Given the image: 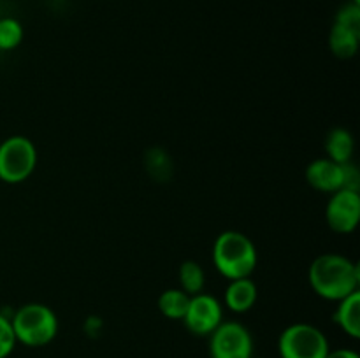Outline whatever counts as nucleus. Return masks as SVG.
<instances>
[{"instance_id":"2eb2a0df","label":"nucleus","mask_w":360,"mask_h":358,"mask_svg":"<svg viewBox=\"0 0 360 358\" xmlns=\"http://www.w3.org/2000/svg\"><path fill=\"white\" fill-rule=\"evenodd\" d=\"M179 284H181V290L190 297L202 293L206 288V272H204L202 265L195 260H185L179 265Z\"/></svg>"},{"instance_id":"6e6552de","label":"nucleus","mask_w":360,"mask_h":358,"mask_svg":"<svg viewBox=\"0 0 360 358\" xmlns=\"http://www.w3.org/2000/svg\"><path fill=\"white\" fill-rule=\"evenodd\" d=\"M326 221L336 234H352L360 221V193L345 188L330 193Z\"/></svg>"},{"instance_id":"4be33fe9","label":"nucleus","mask_w":360,"mask_h":358,"mask_svg":"<svg viewBox=\"0 0 360 358\" xmlns=\"http://www.w3.org/2000/svg\"><path fill=\"white\" fill-rule=\"evenodd\" d=\"M354 4H357V6H360V0H352Z\"/></svg>"},{"instance_id":"7ed1b4c3","label":"nucleus","mask_w":360,"mask_h":358,"mask_svg":"<svg viewBox=\"0 0 360 358\" xmlns=\"http://www.w3.org/2000/svg\"><path fill=\"white\" fill-rule=\"evenodd\" d=\"M16 343L28 347H42L58 333V318L55 311L41 302L25 304L11 316Z\"/></svg>"},{"instance_id":"4468645a","label":"nucleus","mask_w":360,"mask_h":358,"mask_svg":"<svg viewBox=\"0 0 360 358\" xmlns=\"http://www.w3.org/2000/svg\"><path fill=\"white\" fill-rule=\"evenodd\" d=\"M190 295L185 293L181 288H169V290L162 291L158 297V309L162 314L169 319H183L186 307H188Z\"/></svg>"},{"instance_id":"423d86ee","label":"nucleus","mask_w":360,"mask_h":358,"mask_svg":"<svg viewBox=\"0 0 360 358\" xmlns=\"http://www.w3.org/2000/svg\"><path fill=\"white\" fill-rule=\"evenodd\" d=\"M211 358H252L253 339L239 321H221L210 336Z\"/></svg>"},{"instance_id":"5701e85b","label":"nucleus","mask_w":360,"mask_h":358,"mask_svg":"<svg viewBox=\"0 0 360 358\" xmlns=\"http://www.w3.org/2000/svg\"><path fill=\"white\" fill-rule=\"evenodd\" d=\"M252 358H253V357H252Z\"/></svg>"},{"instance_id":"412c9836","label":"nucleus","mask_w":360,"mask_h":358,"mask_svg":"<svg viewBox=\"0 0 360 358\" xmlns=\"http://www.w3.org/2000/svg\"><path fill=\"white\" fill-rule=\"evenodd\" d=\"M326 358H360V354L348 347H340V350H329Z\"/></svg>"},{"instance_id":"9d476101","label":"nucleus","mask_w":360,"mask_h":358,"mask_svg":"<svg viewBox=\"0 0 360 358\" xmlns=\"http://www.w3.org/2000/svg\"><path fill=\"white\" fill-rule=\"evenodd\" d=\"M257 297H259L257 284L250 277H239V279H232L229 283L224 295V302L231 311L241 314V312L250 311L255 305Z\"/></svg>"},{"instance_id":"0eeeda50","label":"nucleus","mask_w":360,"mask_h":358,"mask_svg":"<svg viewBox=\"0 0 360 358\" xmlns=\"http://www.w3.org/2000/svg\"><path fill=\"white\" fill-rule=\"evenodd\" d=\"M224 321V307L220 300L210 293H197L190 297L183 323L195 336H211Z\"/></svg>"},{"instance_id":"20e7f679","label":"nucleus","mask_w":360,"mask_h":358,"mask_svg":"<svg viewBox=\"0 0 360 358\" xmlns=\"http://www.w3.org/2000/svg\"><path fill=\"white\" fill-rule=\"evenodd\" d=\"M37 167V147L28 137H7L0 144V181L20 185L30 178Z\"/></svg>"},{"instance_id":"f257e3e1","label":"nucleus","mask_w":360,"mask_h":358,"mask_svg":"<svg viewBox=\"0 0 360 358\" xmlns=\"http://www.w3.org/2000/svg\"><path fill=\"white\" fill-rule=\"evenodd\" d=\"M309 284L319 297L340 302L359 290V263L338 253H323L309 265Z\"/></svg>"},{"instance_id":"aec40b11","label":"nucleus","mask_w":360,"mask_h":358,"mask_svg":"<svg viewBox=\"0 0 360 358\" xmlns=\"http://www.w3.org/2000/svg\"><path fill=\"white\" fill-rule=\"evenodd\" d=\"M343 165V188L352 192H360V172L354 161H347Z\"/></svg>"},{"instance_id":"a211bd4d","label":"nucleus","mask_w":360,"mask_h":358,"mask_svg":"<svg viewBox=\"0 0 360 358\" xmlns=\"http://www.w3.org/2000/svg\"><path fill=\"white\" fill-rule=\"evenodd\" d=\"M334 23L360 34V6L354 2L345 4V6L338 11L336 21H334Z\"/></svg>"},{"instance_id":"1a4fd4ad","label":"nucleus","mask_w":360,"mask_h":358,"mask_svg":"<svg viewBox=\"0 0 360 358\" xmlns=\"http://www.w3.org/2000/svg\"><path fill=\"white\" fill-rule=\"evenodd\" d=\"M306 181L323 193H334L343 188V165L330 158H319L306 167Z\"/></svg>"},{"instance_id":"39448f33","label":"nucleus","mask_w":360,"mask_h":358,"mask_svg":"<svg viewBox=\"0 0 360 358\" xmlns=\"http://www.w3.org/2000/svg\"><path fill=\"white\" fill-rule=\"evenodd\" d=\"M329 350L326 333L311 323H294L278 339L281 358H326Z\"/></svg>"},{"instance_id":"dca6fc26","label":"nucleus","mask_w":360,"mask_h":358,"mask_svg":"<svg viewBox=\"0 0 360 358\" xmlns=\"http://www.w3.org/2000/svg\"><path fill=\"white\" fill-rule=\"evenodd\" d=\"M23 42V25L16 18H0V51H13Z\"/></svg>"},{"instance_id":"f03ea898","label":"nucleus","mask_w":360,"mask_h":358,"mask_svg":"<svg viewBox=\"0 0 360 358\" xmlns=\"http://www.w3.org/2000/svg\"><path fill=\"white\" fill-rule=\"evenodd\" d=\"M257 248L252 239L238 230H225L213 244L214 269L229 281L250 277L257 267Z\"/></svg>"},{"instance_id":"ddd939ff","label":"nucleus","mask_w":360,"mask_h":358,"mask_svg":"<svg viewBox=\"0 0 360 358\" xmlns=\"http://www.w3.org/2000/svg\"><path fill=\"white\" fill-rule=\"evenodd\" d=\"M360 44V34L348 28L341 27V25H333L329 34V48L334 56L341 60L354 58L359 51Z\"/></svg>"},{"instance_id":"9b49d317","label":"nucleus","mask_w":360,"mask_h":358,"mask_svg":"<svg viewBox=\"0 0 360 358\" xmlns=\"http://www.w3.org/2000/svg\"><path fill=\"white\" fill-rule=\"evenodd\" d=\"M334 321L347 336L359 339L360 337V290L338 302Z\"/></svg>"},{"instance_id":"6ab92c4d","label":"nucleus","mask_w":360,"mask_h":358,"mask_svg":"<svg viewBox=\"0 0 360 358\" xmlns=\"http://www.w3.org/2000/svg\"><path fill=\"white\" fill-rule=\"evenodd\" d=\"M14 346H16V337H14L11 318L0 312V358L9 357Z\"/></svg>"},{"instance_id":"f8f14e48","label":"nucleus","mask_w":360,"mask_h":358,"mask_svg":"<svg viewBox=\"0 0 360 358\" xmlns=\"http://www.w3.org/2000/svg\"><path fill=\"white\" fill-rule=\"evenodd\" d=\"M355 150V140L350 130L347 128H333L327 133L326 151L327 158H330L336 164H347L352 161Z\"/></svg>"},{"instance_id":"f3484780","label":"nucleus","mask_w":360,"mask_h":358,"mask_svg":"<svg viewBox=\"0 0 360 358\" xmlns=\"http://www.w3.org/2000/svg\"><path fill=\"white\" fill-rule=\"evenodd\" d=\"M146 168L157 181H167L172 174V161L164 150H148Z\"/></svg>"}]
</instances>
